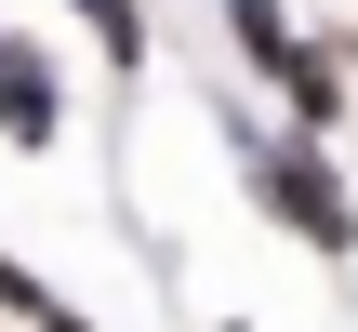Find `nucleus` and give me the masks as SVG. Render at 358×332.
Listing matches in <instances>:
<instances>
[{
  "mask_svg": "<svg viewBox=\"0 0 358 332\" xmlns=\"http://www.w3.org/2000/svg\"><path fill=\"white\" fill-rule=\"evenodd\" d=\"M252 200H266L292 240H319V253H358V200L332 186L319 133H292V146H252Z\"/></svg>",
  "mask_w": 358,
  "mask_h": 332,
  "instance_id": "f257e3e1",
  "label": "nucleus"
},
{
  "mask_svg": "<svg viewBox=\"0 0 358 332\" xmlns=\"http://www.w3.org/2000/svg\"><path fill=\"white\" fill-rule=\"evenodd\" d=\"M0 133H13L27 160L66 133V93H53V53H40V40H0Z\"/></svg>",
  "mask_w": 358,
  "mask_h": 332,
  "instance_id": "f03ea898",
  "label": "nucleus"
},
{
  "mask_svg": "<svg viewBox=\"0 0 358 332\" xmlns=\"http://www.w3.org/2000/svg\"><path fill=\"white\" fill-rule=\"evenodd\" d=\"M266 80H279V106H292L306 133H332V106H345V67H332V53H306V40H292Z\"/></svg>",
  "mask_w": 358,
  "mask_h": 332,
  "instance_id": "7ed1b4c3",
  "label": "nucleus"
},
{
  "mask_svg": "<svg viewBox=\"0 0 358 332\" xmlns=\"http://www.w3.org/2000/svg\"><path fill=\"white\" fill-rule=\"evenodd\" d=\"M66 13L106 40V67H146V13H133V0H66Z\"/></svg>",
  "mask_w": 358,
  "mask_h": 332,
  "instance_id": "20e7f679",
  "label": "nucleus"
},
{
  "mask_svg": "<svg viewBox=\"0 0 358 332\" xmlns=\"http://www.w3.org/2000/svg\"><path fill=\"white\" fill-rule=\"evenodd\" d=\"M226 27H239V53H252V67H279V53H292V13H279V0H226Z\"/></svg>",
  "mask_w": 358,
  "mask_h": 332,
  "instance_id": "39448f33",
  "label": "nucleus"
},
{
  "mask_svg": "<svg viewBox=\"0 0 358 332\" xmlns=\"http://www.w3.org/2000/svg\"><path fill=\"white\" fill-rule=\"evenodd\" d=\"M0 319H27V332L53 319V293H40V266H13V253H0Z\"/></svg>",
  "mask_w": 358,
  "mask_h": 332,
  "instance_id": "423d86ee",
  "label": "nucleus"
},
{
  "mask_svg": "<svg viewBox=\"0 0 358 332\" xmlns=\"http://www.w3.org/2000/svg\"><path fill=\"white\" fill-rule=\"evenodd\" d=\"M40 332H93V319H66V306H53V319H40Z\"/></svg>",
  "mask_w": 358,
  "mask_h": 332,
  "instance_id": "0eeeda50",
  "label": "nucleus"
},
{
  "mask_svg": "<svg viewBox=\"0 0 358 332\" xmlns=\"http://www.w3.org/2000/svg\"><path fill=\"white\" fill-rule=\"evenodd\" d=\"M226 332H252V319H226Z\"/></svg>",
  "mask_w": 358,
  "mask_h": 332,
  "instance_id": "6e6552de",
  "label": "nucleus"
}]
</instances>
